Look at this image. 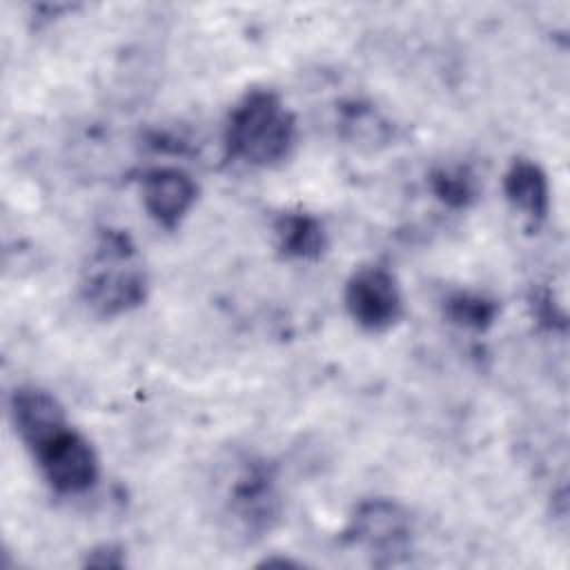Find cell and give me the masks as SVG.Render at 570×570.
<instances>
[{"label": "cell", "mask_w": 570, "mask_h": 570, "mask_svg": "<svg viewBox=\"0 0 570 570\" xmlns=\"http://www.w3.org/2000/svg\"><path fill=\"white\" fill-rule=\"evenodd\" d=\"M503 194L514 212H519L530 227L546 220L550 209V185L546 171L530 158H514L503 176Z\"/></svg>", "instance_id": "cell-9"}, {"label": "cell", "mask_w": 570, "mask_h": 570, "mask_svg": "<svg viewBox=\"0 0 570 570\" xmlns=\"http://www.w3.org/2000/svg\"><path fill=\"white\" fill-rule=\"evenodd\" d=\"M283 501L276 476L265 461H247L234 476L227 514L243 537L254 539L267 534L281 519Z\"/></svg>", "instance_id": "cell-6"}, {"label": "cell", "mask_w": 570, "mask_h": 570, "mask_svg": "<svg viewBox=\"0 0 570 570\" xmlns=\"http://www.w3.org/2000/svg\"><path fill=\"white\" fill-rule=\"evenodd\" d=\"M532 314L537 316L539 323L548 325L550 330L552 327H566V316H563L561 307L552 301L550 292L534 294V298H532Z\"/></svg>", "instance_id": "cell-15"}, {"label": "cell", "mask_w": 570, "mask_h": 570, "mask_svg": "<svg viewBox=\"0 0 570 570\" xmlns=\"http://www.w3.org/2000/svg\"><path fill=\"white\" fill-rule=\"evenodd\" d=\"M341 129L350 142L361 147H376L390 140V122L372 105L363 102L343 107Z\"/></svg>", "instance_id": "cell-13"}, {"label": "cell", "mask_w": 570, "mask_h": 570, "mask_svg": "<svg viewBox=\"0 0 570 570\" xmlns=\"http://www.w3.org/2000/svg\"><path fill=\"white\" fill-rule=\"evenodd\" d=\"M296 142V118L272 89L247 91L225 125L227 151L249 167L283 163Z\"/></svg>", "instance_id": "cell-2"}, {"label": "cell", "mask_w": 570, "mask_h": 570, "mask_svg": "<svg viewBox=\"0 0 570 570\" xmlns=\"http://www.w3.org/2000/svg\"><path fill=\"white\" fill-rule=\"evenodd\" d=\"M432 194L452 209H465L479 198V183L470 167L465 165H450L436 167L430 178Z\"/></svg>", "instance_id": "cell-12"}, {"label": "cell", "mask_w": 570, "mask_h": 570, "mask_svg": "<svg viewBox=\"0 0 570 570\" xmlns=\"http://www.w3.org/2000/svg\"><path fill=\"white\" fill-rule=\"evenodd\" d=\"M125 563H127L125 548L116 543H100L91 548L82 561V566H89V568H122Z\"/></svg>", "instance_id": "cell-14"}, {"label": "cell", "mask_w": 570, "mask_h": 570, "mask_svg": "<svg viewBox=\"0 0 570 570\" xmlns=\"http://www.w3.org/2000/svg\"><path fill=\"white\" fill-rule=\"evenodd\" d=\"M9 416L24 448H31L56 428L69 423L60 401L51 392L33 385H22L11 392Z\"/></svg>", "instance_id": "cell-8"}, {"label": "cell", "mask_w": 570, "mask_h": 570, "mask_svg": "<svg viewBox=\"0 0 570 570\" xmlns=\"http://www.w3.org/2000/svg\"><path fill=\"white\" fill-rule=\"evenodd\" d=\"M343 541L361 550L372 566L392 568L410 559L414 523L410 512L394 499L374 497L361 501L343 530Z\"/></svg>", "instance_id": "cell-3"}, {"label": "cell", "mask_w": 570, "mask_h": 570, "mask_svg": "<svg viewBox=\"0 0 570 570\" xmlns=\"http://www.w3.org/2000/svg\"><path fill=\"white\" fill-rule=\"evenodd\" d=\"M196 198L198 187L194 178L178 167H154L140 180L142 207L165 229H176L196 205Z\"/></svg>", "instance_id": "cell-7"}, {"label": "cell", "mask_w": 570, "mask_h": 570, "mask_svg": "<svg viewBox=\"0 0 570 570\" xmlns=\"http://www.w3.org/2000/svg\"><path fill=\"white\" fill-rule=\"evenodd\" d=\"M27 450L47 485L58 494H82L98 483V454L87 436L69 423L56 428Z\"/></svg>", "instance_id": "cell-4"}, {"label": "cell", "mask_w": 570, "mask_h": 570, "mask_svg": "<svg viewBox=\"0 0 570 570\" xmlns=\"http://www.w3.org/2000/svg\"><path fill=\"white\" fill-rule=\"evenodd\" d=\"M350 318L365 332H385L403 316V296L396 276L376 263L356 267L343 289Z\"/></svg>", "instance_id": "cell-5"}, {"label": "cell", "mask_w": 570, "mask_h": 570, "mask_svg": "<svg viewBox=\"0 0 570 570\" xmlns=\"http://www.w3.org/2000/svg\"><path fill=\"white\" fill-rule=\"evenodd\" d=\"M499 314V303L481 292L472 289H454L443 298V316L448 323L470 330L485 332L494 325Z\"/></svg>", "instance_id": "cell-11"}, {"label": "cell", "mask_w": 570, "mask_h": 570, "mask_svg": "<svg viewBox=\"0 0 570 570\" xmlns=\"http://www.w3.org/2000/svg\"><path fill=\"white\" fill-rule=\"evenodd\" d=\"M276 249L289 261H316L327 247V232L309 212H283L274 223Z\"/></svg>", "instance_id": "cell-10"}, {"label": "cell", "mask_w": 570, "mask_h": 570, "mask_svg": "<svg viewBox=\"0 0 570 570\" xmlns=\"http://www.w3.org/2000/svg\"><path fill=\"white\" fill-rule=\"evenodd\" d=\"M78 289L82 303L102 318L129 314L147 301L149 274L127 232H98L82 263Z\"/></svg>", "instance_id": "cell-1"}]
</instances>
